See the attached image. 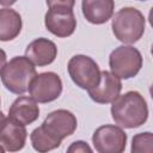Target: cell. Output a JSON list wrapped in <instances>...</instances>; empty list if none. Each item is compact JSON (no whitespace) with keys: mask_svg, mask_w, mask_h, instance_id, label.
I'll list each match as a JSON object with an SVG mask.
<instances>
[{"mask_svg":"<svg viewBox=\"0 0 153 153\" xmlns=\"http://www.w3.org/2000/svg\"><path fill=\"white\" fill-rule=\"evenodd\" d=\"M111 117L121 128H137L148 118L147 102L137 91H128L124 94H120L112 102Z\"/></svg>","mask_w":153,"mask_h":153,"instance_id":"obj_1","label":"cell"},{"mask_svg":"<svg viewBox=\"0 0 153 153\" xmlns=\"http://www.w3.org/2000/svg\"><path fill=\"white\" fill-rule=\"evenodd\" d=\"M36 75L35 65L26 56H14L10 62H6L0 73L4 86L16 94L26 92L31 80Z\"/></svg>","mask_w":153,"mask_h":153,"instance_id":"obj_2","label":"cell"},{"mask_svg":"<svg viewBox=\"0 0 153 153\" xmlns=\"http://www.w3.org/2000/svg\"><path fill=\"white\" fill-rule=\"evenodd\" d=\"M146 26V19L143 14L134 7H123L115 13L111 23V29L115 37L124 43L131 44L137 42Z\"/></svg>","mask_w":153,"mask_h":153,"instance_id":"obj_3","label":"cell"},{"mask_svg":"<svg viewBox=\"0 0 153 153\" xmlns=\"http://www.w3.org/2000/svg\"><path fill=\"white\" fill-rule=\"evenodd\" d=\"M111 73L120 79L134 78L142 67L141 53L131 45H120L109 56Z\"/></svg>","mask_w":153,"mask_h":153,"instance_id":"obj_4","label":"cell"},{"mask_svg":"<svg viewBox=\"0 0 153 153\" xmlns=\"http://www.w3.org/2000/svg\"><path fill=\"white\" fill-rule=\"evenodd\" d=\"M68 74L73 82L84 90H90L99 81L100 71L97 62L86 55H74L68 61Z\"/></svg>","mask_w":153,"mask_h":153,"instance_id":"obj_5","label":"cell"},{"mask_svg":"<svg viewBox=\"0 0 153 153\" xmlns=\"http://www.w3.org/2000/svg\"><path fill=\"white\" fill-rule=\"evenodd\" d=\"M29 94L37 103H49L57 99L62 92V81L54 72L37 74L29 85Z\"/></svg>","mask_w":153,"mask_h":153,"instance_id":"obj_6","label":"cell"},{"mask_svg":"<svg viewBox=\"0 0 153 153\" xmlns=\"http://www.w3.org/2000/svg\"><path fill=\"white\" fill-rule=\"evenodd\" d=\"M92 142L99 153H121L126 148L127 134L118 126L105 124L94 130Z\"/></svg>","mask_w":153,"mask_h":153,"instance_id":"obj_7","label":"cell"},{"mask_svg":"<svg viewBox=\"0 0 153 153\" xmlns=\"http://www.w3.org/2000/svg\"><path fill=\"white\" fill-rule=\"evenodd\" d=\"M44 25L57 37H68L76 29V19L72 8L63 6L50 7L44 16Z\"/></svg>","mask_w":153,"mask_h":153,"instance_id":"obj_8","label":"cell"},{"mask_svg":"<svg viewBox=\"0 0 153 153\" xmlns=\"http://www.w3.org/2000/svg\"><path fill=\"white\" fill-rule=\"evenodd\" d=\"M76 117L68 110L59 109L51 111L43 121L41 127L51 137L62 142V140L72 135L76 129Z\"/></svg>","mask_w":153,"mask_h":153,"instance_id":"obj_9","label":"cell"},{"mask_svg":"<svg viewBox=\"0 0 153 153\" xmlns=\"http://www.w3.org/2000/svg\"><path fill=\"white\" fill-rule=\"evenodd\" d=\"M122 90V82L118 76L112 74L111 72L103 71L100 72L99 81L96 86L91 87L88 91L90 98L99 104H109L112 103Z\"/></svg>","mask_w":153,"mask_h":153,"instance_id":"obj_10","label":"cell"},{"mask_svg":"<svg viewBox=\"0 0 153 153\" xmlns=\"http://www.w3.org/2000/svg\"><path fill=\"white\" fill-rule=\"evenodd\" d=\"M27 131L25 126H22L10 117H5L0 122V143L10 152L19 151L24 147Z\"/></svg>","mask_w":153,"mask_h":153,"instance_id":"obj_11","label":"cell"},{"mask_svg":"<svg viewBox=\"0 0 153 153\" xmlns=\"http://www.w3.org/2000/svg\"><path fill=\"white\" fill-rule=\"evenodd\" d=\"M57 55V48L55 43L48 38L41 37L31 43L25 49V56L38 67L50 65Z\"/></svg>","mask_w":153,"mask_h":153,"instance_id":"obj_12","label":"cell"},{"mask_svg":"<svg viewBox=\"0 0 153 153\" xmlns=\"http://www.w3.org/2000/svg\"><path fill=\"white\" fill-rule=\"evenodd\" d=\"M39 116V108L37 102L31 97H18L8 109V117L14 122L27 126L35 122Z\"/></svg>","mask_w":153,"mask_h":153,"instance_id":"obj_13","label":"cell"},{"mask_svg":"<svg viewBox=\"0 0 153 153\" xmlns=\"http://www.w3.org/2000/svg\"><path fill=\"white\" fill-rule=\"evenodd\" d=\"M114 0H82L81 11L85 19L92 24H104L114 14Z\"/></svg>","mask_w":153,"mask_h":153,"instance_id":"obj_14","label":"cell"},{"mask_svg":"<svg viewBox=\"0 0 153 153\" xmlns=\"http://www.w3.org/2000/svg\"><path fill=\"white\" fill-rule=\"evenodd\" d=\"M22 17L12 8H0V41L14 39L22 31Z\"/></svg>","mask_w":153,"mask_h":153,"instance_id":"obj_15","label":"cell"},{"mask_svg":"<svg viewBox=\"0 0 153 153\" xmlns=\"http://www.w3.org/2000/svg\"><path fill=\"white\" fill-rule=\"evenodd\" d=\"M30 140L33 149H36L37 152H48L57 148L61 145V141L51 137L47 131L43 130L41 126L32 130Z\"/></svg>","mask_w":153,"mask_h":153,"instance_id":"obj_16","label":"cell"},{"mask_svg":"<svg viewBox=\"0 0 153 153\" xmlns=\"http://www.w3.org/2000/svg\"><path fill=\"white\" fill-rule=\"evenodd\" d=\"M153 151V135L149 131L136 134L131 141L133 153H152Z\"/></svg>","mask_w":153,"mask_h":153,"instance_id":"obj_17","label":"cell"},{"mask_svg":"<svg viewBox=\"0 0 153 153\" xmlns=\"http://www.w3.org/2000/svg\"><path fill=\"white\" fill-rule=\"evenodd\" d=\"M67 152L68 153H79V152H81V153H85V152L91 153L92 152V148L86 142H84V141H74L67 148Z\"/></svg>","mask_w":153,"mask_h":153,"instance_id":"obj_18","label":"cell"},{"mask_svg":"<svg viewBox=\"0 0 153 153\" xmlns=\"http://www.w3.org/2000/svg\"><path fill=\"white\" fill-rule=\"evenodd\" d=\"M47 5L50 7H55V6H63V7H68V8H73L75 0H45Z\"/></svg>","mask_w":153,"mask_h":153,"instance_id":"obj_19","label":"cell"},{"mask_svg":"<svg viewBox=\"0 0 153 153\" xmlns=\"http://www.w3.org/2000/svg\"><path fill=\"white\" fill-rule=\"evenodd\" d=\"M5 65H6V53L0 48V73Z\"/></svg>","mask_w":153,"mask_h":153,"instance_id":"obj_20","label":"cell"},{"mask_svg":"<svg viewBox=\"0 0 153 153\" xmlns=\"http://www.w3.org/2000/svg\"><path fill=\"white\" fill-rule=\"evenodd\" d=\"M16 1H17V0H0V5H2V6H11V5H13Z\"/></svg>","mask_w":153,"mask_h":153,"instance_id":"obj_21","label":"cell"},{"mask_svg":"<svg viewBox=\"0 0 153 153\" xmlns=\"http://www.w3.org/2000/svg\"><path fill=\"white\" fill-rule=\"evenodd\" d=\"M4 118H5V116H4V114H2V111L0 110V122H1V121H2Z\"/></svg>","mask_w":153,"mask_h":153,"instance_id":"obj_22","label":"cell"},{"mask_svg":"<svg viewBox=\"0 0 153 153\" xmlns=\"http://www.w3.org/2000/svg\"><path fill=\"white\" fill-rule=\"evenodd\" d=\"M4 151H5V148L2 146H0V153H4Z\"/></svg>","mask_w":153,"mask_h":153,"instance_id":"obj_23","label":"cell"},{"mask_svg":"<svg viewBox=\"0 0 153 153\" xmlns=\"http://www.w3.org/2000/svg\"><path fill=\"white\" fill-rule=\"evenodd\" d=\"M141 1H146V0H141Z\"/></svg>","mask_w":153,"mask_h":153,"instance_id":"obj_24","label":"cell"}]
</instances>
